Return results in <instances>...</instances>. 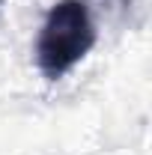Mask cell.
<instances>
[{"label": "cell", "instance_id": "cell-1", "mask_svg": "<svg viewBox=\"0 0 152 155\" xmlns=\"http://www.w3.org/2000/svg\"><path fill=\"white\" fill-rule=\"evenodd\" d=\"M95 45V24L84 0H60L36 39V63L42 75L57 81L75 69Z\"/></svg>", "mask_w": 152, "mask_h": 155}]
</instances>
